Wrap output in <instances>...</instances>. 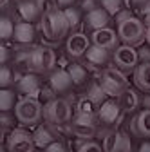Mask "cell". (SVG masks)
<instances>
[{
  "instance_id": "obj_1",
  "label": "cell",
  "mask_w": 150,
  "mask_h": 152,
  "mask_svg": "<svg viewBox=\"0 0 150 152\" xmlns=\"http://www.w3.org/2000/svg\"><path fill=\"white\" fill-rule=\"evenodd\" d=\"M118 36L123 42V45L128 47H141L146 42V27L143 20L132 16L130 20L118 26Z\"/></svg>"
},
{
  "instance_id": "obj_2",
  "label": "cell",
  "mask_w": 150,
  "mask_h": 152,
  "mask_svg": "<svg viewBox=\"0 0 150 152\" xmlns=\"http://www.w3.org/2000/svg\"><path fill=\"white\" fill-rule=\"evenodd\" d=\"M42 33L47 40L51 42H58L67 34V31L71 29L69 27V22L63 15V11L56 9L52 13H47V15H42Z\"/></svg>"
},
{
  "instance_id": "obj_3",
  "label": "cell",
  "mask_w": 150,
  "mask_h": 152,
  "mask_svg": "<svg viewBox=\"0 0 150 152\" xmlns=\"http://www.w3.org/2000/svg\"><path fill=\"white\" fill-rule=\"evenodd\" d=\"M72 118V107L63 98H52L44 103V120L49 125H65Z\"/></svg>"
},
{
  "instance_id": "obj_4",
  "label": "cell",
  "mask_w": 150,
  "mask_h": 152,
  "mask_svg": "<svg viewBox=\"0 0 150 152\" xmlns=\"http://www.w3.org/2000/svg\"><path fill=\"white\" fill-rule=\"evenodd\" d=\"M15 116L22 125H36L44 116V105L38 98H22L15 105Z\"/></svg>"
},
{
  "instance_id": "obj_5",
  "label": "cell",
  "mask_w": 150,
  "mask_h": 152,
  "mask_svg": "<svg viewBox=\"0 0 150 152\" xmlns=\"http://www.w3.org/2000/svg\"><path fill=\"white\" fill-rule=\"evenodd\" d=\"M100 83H101V87H103V91H105L107 96H112V98H116V100L121 96L127 89H130L127 74L121 72V71L116 69V67L105 69V71L101 72Z\"/></svg>"
},
{
  "instance_id": "obj_6",
  "label": "cell",
  "mask_w": 150,
  "mask_h": 152,
  "mask_svg": "<svg viewBox=\"0 0 150 152\" xmlns=\"http://www.w3.org/2000/svg\"><path fill=\"white\" fill-rule=\"evenodd\" d=\"M34 140L29 130L16 127L7 136V152H36Z\"/></svg>"
},
{
  "instance_id": "obj_7",
  "label": "cell",
  "mask_w": 150,
  "mask_h": 152,
  "mask_svg": "<svg viewBox=\"0 0 150 152\" xmlns=\"http://www.w3.org/2000/svg\"><path fill=\"white\" fill-rule=\"evenodd\" d=\"M29 65L36 71V72H49L54 69L56 65V54L51 47L40 45L31 51V60Z\"/></svg>"
},
{
  "instance_id": "obj_8",
  "label": "cell",
  "mask_w": 150,
  "mask_h": 152,
  "mask_svg": "<svg viewBox=\"0 0 150 152\" xmlns=\"http://www.w3.org/2000/svg\"><path fill=\"white\" fill-rule=\"evenodd\" d=\"M114 64L116 69H119L121 72H134L136 67L139 65L138 60V51L134 47H128V45H119L114 51Z\"/></svg>"
},
{
  "instance_id": "obj_9",
  "label": "cell",
  "mask_w": 150,
  "mask_h": 152,
  "mask_svg": "<svg viewBox=\"0 0 150 152\" xmlns=\"http://www.w3.org/2000/svg\"><path fill=\"white\" fill-rule=\"evenodd\" d=\"M103 152H130L132 141L127 132L121 130H108L103 136Z\"/></svg>"
},
{
  "instance_id": "obj_10",
  "label": "cell",
  "mask_w": 150,
  "mask_h": 152,
  "mask_svg": "<svg viewBox=\"0 0 150 152\" xmlns=\"http://www.w3.org/2000/svg\"><path fill=\"white\" fill-rule=\"evenodd\" d=\"M65 47H67V54H71L72 58H80V56L87 54V51L90 49V38L82 31H74L67 38Z\"/></svg>"
},
{
  "instance_id": "obj_11",
  "label": "cell",
  "mask_w": 150,
  "mask_h": 152,
  "mask_svg": "<svg viewBox=\"0 0 150 152\" xmlns=\"http://www.w3.org/2000/svg\"><path fill=\"white\" fill-rule=\"evenodd\" d=\"M90 42H92V45L101 47V49H105V51H110V49L116 51V49L119 47V45H118V44H119V36H118V31L105 27V29H100V31H94V33H92Z\"/></svg>"
},
{
  "instance_id": "obj_12",
  "label": "cell",
  "mask_w": 150,
  "mask_h": 152,
  "mask_svg": "<svg viewBox=\"0 0 150 152\" xmlns=\"http://www.w3.org/2000/svg\"><path fill=\"white\" fill-rule=\"evenodd\" d=\"M130 132L138 138L150 140V110H141L136 114L130 121Z\"/></svg>"
},
{
  "instance_id": "obj_13",
  "label": "cell",
  "mask_w": 150,
  "mask_h": 152,
  "mask_svg": "<svg viewBox=\"0 0 150 152\" xmlns=\"http://www.w3.org/2000/svg\"><path fill=\"white\" fill-rule=\"evenodd\" d=\"M121 116H123V114H121V109H119L118 100H107V102L98 109V120H101V121L107 123V125L116 123Z\"/></svg>"
},
{
  "instance_id": "obj_14",
  "label": "cell",
  "mask_w": 150,
  "mask_h": 152,
  "mask_svg": "<svg viewBox=\"0 0 150 152\" xmlns=\"http://www.w3.org/2000/svg\"><path fill=\"white\" fill-rule=\"evenodd\" d=\"M108 18H110V15L103 7H96L94 11H90V13L85 15L83 24H85V27L92 29V33H94V31H100V29H105L107 27Z\"/></svg>"
},
{
  "instance_id": "obj_15",
  "label": "cell",
  "mask_w": 150,
  "mask_h": 152,
  "mask_svg": "<svg viewBox=\"0 0 150 152\" xmlns=\"http://www.w3.org/2000/svg\"><path fill=\"white\" fill-rule=\"evenodd\" d=\"M121 114H128V112H134L138 107H141V96L136 89H127L121 96L118 98Z\"/></svg>"
},
{
  "instance_id": "obj_16",
  "label": "cell",
  "mask_w": 150,
  "mask_h": 152,
  "mask_svg": "<svg viewBox=\"0 0 150 152\" xmlns=\"http://www.w3.org/2000/svg\"><path fill=\"white\" fill-rule=\"evenodd\" d=\"M69 132H72V136H76L82 141H90L96 136L98 127L96 123H78V121H71Z\"/></svg>"
},
{
  "instance_id": "obj_17",
  "label": "cell",
  "mask_w": 150,
  "mask_h": 152,
  "mask_svg": "<svg viewBox=\"0 0 150 152\" xmlns=\"http://www.w3.org/2000/svg\"><path fill=\"white\" fill-rule=\"evenodd\" d=\"M18 91L25 94V98H38L40 96V80L34 74H25L18 82Z\"/></svg>"
},
{
  "instance_id": "obj_18",
  "label": "cell",
  "mask_w": 150,
  "mask_h": 152,
  "mask_svg": "<svg viewBox=\"0 0 150 152\" xmlns=\"http://www.w3.org/2000/svg\"><path fill=\"white\" fill-rule=\"evenodd\" d=\"M134 83L138 91L150 92V64H139L134 71Z\"/></svg>"
},
{
  "instance_id": "obj_19",
  "label": "cell",
  "mask_w": 150,
  "mask_h": 152,
  "mask_svg": "<svg viewBox=\"0 0 150 152\" xmlns=\"http://www.w3.org/2000/svg\"><path fill=\"white\" fill-rule=\"evenodd\" d=\"M71 83H72V80H71L67 69H58L51 74V89L56 92H65L71 87Z\"/></svg>"
},
{
  "instance_id": "obj_20",
  "label": "cell",
  "mask_w": 150,
  "mask_h": 152,
  "mask_svg": "<svg viewBox=\"0 0 150 152\" xmlns=\"http://www.w3.org/2000/svg\"><path fill=\"white\" fill-rule=\"evenodd\" d=\"M33 140H34V145L36 147L47 148L51 143L56 141V134H54V132L47 125H40V127H36V130L33 132Z\"/></svg>"
},
{
  "instance_id": "obj_21",
  "label": "cell",
  "mask_w": 150,
  "mask_h": 152,
  "mask_svg": "<svg viewBox=\"0 0 150 152\" xmlns=\"http://www.w3.org/2000/svg\"><path fill=\"white\" fill-rule=\"evenodd\" d=\"M13 38L18 44H31L34 38V27L29 22H18L15 24V31H13Z\"/></svg>"
},
{
  "instance_id": "obj_22",
  "label": "cell",
  "mask_w": 150,
  "mask_h": 152,
  "mask_svg": "<svg viewBox=\"0 0 150 152\" xmlns=\"http://www.w3.org/2000/svg\"><path fill=\"white\" fill-rule=\"evenodd\" d=\"M18 13H20L22 20H24V22H29V24L40 16V9H38V6H36L34 0L20 2V4H18Z\"/></svg>"
},
{
  "instance_id": "obj_23",
  "label": "cell",
  "mask_w": 150,
  "mask_h": 152,
  "mask_svg": "<svg viewBox=\"0 0 150 152\" xmlns=\"http://www.w3.org/2000/svg\"><path fill=\"white\" fill-rule=\"evenodd\" d=\"M87 100L94 105V107H101L105 102H107V94L101 87L100 82H94V83H90L89 87V92H87Z\"/></svg>"
},
{
  "instance_id": "obj_24",
  "label": "cell",
  "mask_w": 150,
  "mask_h": 152,
  "mask_svg": "<svg viewBox=\"0 0 150 152\" xmlns=\"http://www.w3.org/2000/svg\"><path fill=\"white\" fill-rule=\"evenodd\" d=\"M85 58L92 65H105L108 62V51H105L101 47H96V45H90V49L85 54Z\"/></svg>"
},
{
  "instance_id": "obj_25",
  "label": "cell",
  "mask_w": 150,
  "mask_h": 152,
  "mask_svg": "<svg viewBox=\"0 0 150 152\" xmlns=\"http://www.w3.org/2000/svg\"><path fill=\"white\" fill-rule=\"evenodd\" d=\"M67 72H69V76H71V80H72L74 85H83L85 80H87V71H85V67L80 65V64H72V65H69Z\"/></svg>"
},
{
  "instance_id": "obj_26",
  "label": "cell",
  "mask_w": 150,
  "mask_h": 152,
  "mask_svg": "<svg viewBox=\"0 0 150 152\" xmlns=\"http://www.w3.org/2000/svg\"><path fill=\"white\" fill-rule=\"evenodd\" d=\"M15 105V92L0 89V112H11Z\"/></svg>"
},
{
  "instance_id": "obj_27",
  "label": "cell",
  "mask_w": 150,
  "mask_h": 152,
  "mask_svg": "<svg viewBox=\"0 0 150 152\" xmlns=\"http://www.w3.org/2000/svg\"><path fill=\"white\" fill-rule=\"evenodd\" d=\"M13 31H15L13 22L7 16H0V40H7V38H11Z\"/></svg>"
},
{
  "instance_id": "obj_28",
  "label": "cell",
  "mask_w": 150,
  "mask_h": 152,
  "mask_svg": "<svg viewBox=\"0 0 150 152\" xmlns=\"http://www.w3.org/2000/svg\"><path fill=\"white\" fill-rule=\"evenodd\" d=\"M100 4H101V7H103L108 15H112V16H116V15L123 9V0H100Z\"/></svg>"
},
{
  "instance_id": "obj_29",
  "label": "cell",
  "mask_w": 150,
  "mask_h": 152,
  "mask_svg": "<svg viewBox=\"0 0 150 152\" xmlns=\"http://www.w3.org/2000/svg\"><path fill=\"white\" fill-rule=\"evenodd\" d=\"M63 15H65V18H67L71 29H76V27L82 24V16H80V11H78V9L67 7V9H63Z\"/></svg>"
},
{
  "instance_id": "obj_30",
  "label": "cell",
  "mask_w": 150,
  "mask_h": 152,
  "mask_svg": "<svg viewBox=\"0 0 150 152\" xmlns=\"http://www.w3.org/2000/svg\"><path fill=\"white\" fill-rule=\"evenodd\" d=\"M76 114H94V116H98V110L94 109V105H92L87 98H83L76 105Z\"/></svg>"
},
{
  "instance_id": "obj_31",
  "label": "cell",
  "mask_w": 150,
  "mask_h": 152,
  "mask_svg": "<svg viewBox=\"0 0 150 152\" xmlns=\"http://www.w3.org/2000/svg\"><path fill=\"white\" fill-rule=\"evenodd\" d=\"M78 152H103V147L96 141H80Z\"/></svg>"
},
{
  "instance_id": "obj_32",
  "label": "cell",
  "mask_w": 150,
  "mask_h": 152,
  "mask_svg": "<svg viewBox=\"0 0 150 152\" xmlns=\"http://www.w3.org/2000/svg\"><path fill=\"white\" fill-rule=\"evenodd\" d=\"M34 2H36V6H38L40 13H44V15L52 13V11L58 9L56 7V0H34Z\"/></svg>"
},
{
  "instance_id": "obj_33",
  "label": "cell",
  "mask_w": 150,
  "mask_h": 152,
  "mask_svg": "<svg viewBox=\"0 0 150 152\" xmlns=\"http://www.w3.org/2000/svg\"><path fill=\"white\" fill-rule=\"evenodd\" d=\"M11 82H13V74H11V71H9L7 67H4V65H0V89L7 87Z\"/></svg>"
},
{
  "instance_id": "obj_34",
  "label": "cell",
  "mask_w": 150,
  "mask_h": 152,
  "mask_svg": "<svg viewBox=\"0 0 150 152\" xmlns=\"http://www.w3.org/2000/svg\"><path fill=\"white\" fill-rule=\"evenodd\" d=\"M16 116H13L11 112H0V127L2 129H13Z\"/></svg>"
},
{
  "instance_id": "obj_35",
  "label": "cell",
  "mask_w": 150,
  "mask_h": 152,
  "mask_svg": "<svg viewBox=\"0 0 150 152\" xmlns=\"http://www.w3.org/2000/svg\"><path fill=\"white\" fill-rule=\"evenodd\" d=\"M138 60L139 64H150V45H141L138 49Z\"/></svg>"
},
{
  "instance_id": "obj_36",
  "label": "cell",
  "mask_w": 150,
  "mask_h": 152,
  "mask_svg": "<svg viewBox=\"0 0 150 152\" xmlns=\"http://www.w3.org/2000/svg\"><path fill=\"white\" fill-rule=\"evenodd\" d=\"M132 18V13H130L128 9H121L116 16H114V20H116V24L119 26V24H123V22H127V20H130Z\"/></svg>"
},
{
  "instance_id": "obj_37",
  "label": "cell",
  "mask_w": 150,
  "mask_h": 152,
  "mask_svg": "<svg viewBox=\"0 0 150 152\" xmlns=\"http://www.w3.org/2000/svg\"><path fill=\"white\" fill-rule=\"evenodd\" d=\"M45 152H69V150H67V147H65L63 143L54 141V143H51V145L45 148Z\"/></svg>"
},
{
  "instance_id": "obj_38",
  "label": "cell",
  "mask_w": 150,
  "mask_h": 152,
  "mask_svg": "<svg viewBox=\"0 0 150 152\" xmlns=\"http://www.w3.org/2000/svg\"><path fill=\"white\" fill-rule=\"evenodd\" d=\"M98 7V0H82V9L90 13V11H94Z\"/></svg>"
},
{
  "instance_id": "obj_39",
  "label": "cell",
  "mask_w": 150,
  "mask_h": 152,
  "mask_svg": "<svg viewBox=\"0 0 150 152\" xmlns=\"http://www.w3.org/2000/svg\"><path fill=\"white\" fill-rule=\"evenodd\" d=\"M141 107L143 110H150V92H145L141 98Z\"/></svg>"
},
{
  "instance_id": "obj_40",
  "label": "cell",
  "mask_w": 150,
  "mask_h": 152,
  "mask_svg": "<svg viewBox=\"0 0 150 152\" xmlns=\"http://www.w3.org/2000/svg\"><path fill=\"white\" fill-rule=\"evenodd\" d=\"M7 58H9V53H7V49H6L4 45H0V65H2V64H6V62H7Z\"/></svg>"
},
{
  "instance_id": "obj_41",
  "label": "cell",
  "mask_w": 150,
  "mask_h": 152,
  "mask_svg": "<svg viewBox=\"0 0 150 152\" xmlns=\"http://www.w3.org/2000/svg\"><path fill=\"white\" fill-rule=\"evenodd\" d=\"M76 2V0H56V4H58L60 7H63V9H67V7H72V4Z\"/></svg>"
},
{
  "instance_id": "obj_42",
  "label": "cell",
  "mask_w": 150,
  "mask_h": 152,
  "mask_svg": "<svg viewBox=\"0 0 150 152\" xmlns=\"http://www.w3.org/2000/svg\"><path fill=\"white\" fill-rule=\"evenodd\" d=\"M130 2H132V4H134V6H136L139 11H141V9H143V7H145L148 2H150V0H130Z\"/></svg>"
},
{
  "instance_id": "obj_43",
  "label": "cell",
  "mask_w": 150,
  "mask_h": 152,
  "mask_svg": "<svg viewBox=\"0 0 150 152\" xmlns=\"http://www.w3.org/2000/svg\"><path fill=\"white\" fill-rule=\"evenodd\" d=\"M138 152H150V140H148V141H143Z\"/></svg>"
},
{
  "instance_id": "obj_44",
  "label": "cell",
  "mask_w": 150,
  "mask_h": 152,
  "mask_svg": "<svg viewBox=\"0 0 150 152\" xmlns=\"http://www.w3.org/2000/svg\"><path fill=\"white\" fill-rule=\"evenodd\" d=\"M141 13H143V16H150V2H148V4L141 9Z\"/></svg>"
},
{
  "instance_id": "obj_45",
  "label": "cell",
  "mask_w": 150,
  "mask_h": 152,
  "mask_svg": "<svg viewBox=\"0 0 150 152\" xmlns=\"http://www.w3.org/2000/svg\"><path fill=\"white\" fill-rule=\"evenodd\" d=\"M146 44L150 45V27H146Z\"/></svg>"
},
{
  "instance_id": "obj_46",
  "label": "cell",
  "mask_w": 150,
  "mask_h": 152,
  "mask_svg": "<svg viewBox=\"0 0 150 152\" xmlns=\"http://www.w3.org/2000/svg\"><path fill=\"white\" fill-rule=\"evenodd\" d=\"M0 152H7V147H4L2 143H0Z\"/></svg>"
},
{
  "instance_id": "obj_47",
  "label": "cell",
  "mask_w": 150,
  "mask_h": 152,
  "mask_svg": "<svg viewBox=\"0 0 150 152\" xmlns=\"http://www.w3.org/2000/svg\"><path fill=\"white\" fill-rule=\"evenodd\" d=\"M2 134H4V129H2V127H0V138H2Z\"/></svg>"
},
{
  "instance_id": "obj_48",
  "label": "cell",
  "mask_w": 150,
  "mask_h": 152,
  "mask_svg": "<svg viewBox=\"0 0 150 152\" xmlns=\"http://www.w3.org/2000/svg\"><path fill=\"white\" fill-rule=\"evenodd\" d=\"M2 2H4V0H0V4H2Z\"/></svg>"
}]
</instances>
